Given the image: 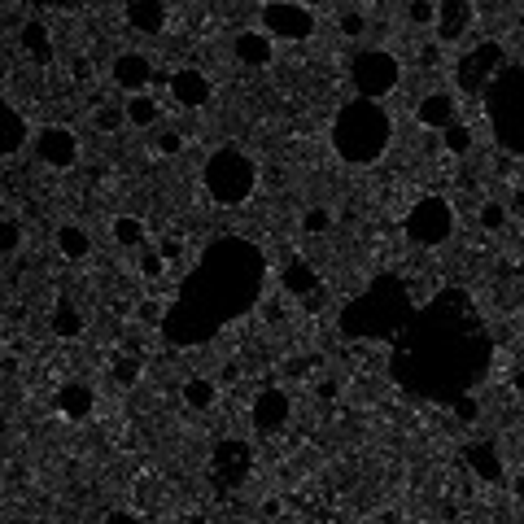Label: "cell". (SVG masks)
Segmentation results:
<instances>
[{"instance_id": "obj_22", "label": "cell", "mask_w": 524, "mask_h": 524, "mask_svg": "<svg viewBox=\"0 0 524 524\" xmlns=\"http://www.w3.org/2000/svg\"><path fill=\"white\" fill-rule=\"evenodd\" d=\"M18 44L27 49L31 62H40V66L53 62V35H49V27H44V22H27V27H22V35H18Z\"/></svg>"}, {"instance_id": "obj_2", "label": "cell", "mask_w": 524, "mask_h": 524, "mask_svg": "<svg viewBox=\"0 0 524 524\" xmlns=\"http://www.w3.org/2000/svg\"><path fill=\"white\" fill-rule=\"evenodd\" d=\"M262 280H267V258L254 241L245 236H214L201 249L197 267L184 276L175 289V302L166 306L162 337L166 345H206L228 324L245 319L262 297Z\"/></svg>"}, {"instance_id": "obj_25", "label": "cell", "mask_w": 524, "mask_h": 524, "mask_svg": "<svg viewBox=\"0 0 524 524\" xmlns=\"http://www.w3.org/2000/svg\"><path fill=\"white\" fill-rule=\"evenodd\" d=\"M53 332H57V337H66V341H75L79 332H83V315L75 311V302H70V297H57V306H53Z\"/></svg>"}, {"instance_id": "obj_26", "label": "cell", "mask_w": 524, "mask_h": 524, "mask_svg": "<svg viewBox=\"0 0 524 524\" xmlns=\"http://www.w3.org/2000/svg\"><path fill=\"white\" fill-rule=\"evenodd\" d=\"M57 249H62L70 262H83V258H88V249H92V241H88V232H83V228L66 223V228L57 232Z\"/></svg>"}, {"instance_id": "obj_9", "label": "cell", "mask_w": 524, "mask_h": 524, "mask_svg": "<svg viewBox=\"0 0 524 524\" xmlns=\"http://www.w3.org/2000/svg\"><path fill=\"white\" fill-rule=\"evenodd\" d=\"M507 66V57H503V44H494V40H481L472 53H463L459 62H455V83H459V92H468V97H485V88L498 79V70Z\"/></svg>"}, {"instance_id": "obj_37", "label": "cell", "mask_w": 524, "mask_h": 524, "mask_svg": "<svg viewBox=\"0 0 524 524\" xmlns=\"http://www.w3.org/2000/svg\"><path fill=\"white\" fill-rule=\"evenodd\" d=\"M450 411H455V420H463V424H472L476 415H481V402H476L472 393H468V398H459V402H455V407H450Z\"/></svg>"}, {"instance_id": "obj_34", "label": "cell", "mask_w": 524, "mask_h": 524, "mask_svg": "<svg viewBox=\"0 0 524 524\" xmlns=\"http://www.w3.org/2000/svg\"><path fill=\"white\" fill-rule=\"evenodd\" d=\"M302 228L311 232V236H319V232H328V228H332V214H328V210H319V206H315V210H306Z\"/></svg>"}, {"instance_id": "obj_27", "label": "cell", "mask_w": 524, "mask_h": 524, "mask_svg": "<svg viewBox=\"0 0 524 524\" xmlns=\"http://www.w3.org/2000/svg\"><path fill=\"white\" fill-rule=\"evenodd\" d=\"M184 402H188L193 411H210V407H214V380H206V376L184 380Z\"/></svg>"}, {"instance_id": "obj_8", "label": "cell", "mask_w": 524, "mask_h": 524, "mask_svg": "<svg viewBox=\"0 0 524 524\" xmlns=\"http://www.w3.org/2000/svg\"><path fill=\"white\" fill-rule=\"evenodd\" d=\"M450 232H455V210H450L446 197H420L407 210V236H411V245L437 249V245L450 241Z\"/></svg>"}, {"instance_id": "obj_38", "label": "cell", "mask_w": 524, "mask_h": 524, "mask_svg": "<svg viewBox=\"0 0 524 524\" xmlns=\"http://www.w3.org/2000/svg\"><path fill=\"white\" fill-rule=\"evenodd\" d=\"M123 118H127V110H114V105H105V110H97V127H101V131H118V127H123Z\"/></svg>"}, {"instance_id": "obj_5", "label": "cell", "mask_w": 524, "mask_h": 524, "mask_svg": "<svg viewBox=\"0 0 524 524\" xmlns=\"http://www.w3.org/2000/svg\"><path fill=\"white\" fill-rule=\"evenodd\" d=\"M485 118H490L494 140L507 153L524 158V66H503L498 79L485 88Z\"/></svg>"}, {"instance_id": "obj_20", "label": "cell", "mask_w": 524, "mask_h": 524, "mask_svg": "<svg viewBox=\"0 0 524 524\" xmlns=\"http://www.w3.org/2000/svg\"><path fill=\"white\" fill-rule=\"evenodd\" d=\"M232 53H236V62L241 66H267L271 62V35L241 31L236 35V44H232Z\"/></svg>"}, {"instance_id": "obj_28", "label": "cell", "mask_w": 524, "mask_h": 524, "mask_svg": "<svg viewBox=\"0 0 524 524\" xmlns=\"http://www.w3.org/2000/svg\"><path fill=\"white\" fill-rule=\"evenodd\" d=\"M127 123L131 127H153V123H158V101L145 97V92H140V97H131L127 101Z\"/></svg>"}, {"instance_id": "obj_3", "label": "cell", "mask_w": 524, "mask_h": 524, "mask_svg": "<svg viewBox=\"0 0 524 524\" xmlns=\"http://www.w3.org/2000/svg\"><path fill=\"white\" fill-rule=\"evenodd\" d=\"M415 311H420V306H415L407 280L385 271V276H376L354 302H345L337 328L345 341H398L402 332L411 328Z\"/></svg>"}, {"instance_id": "obj_45", "label": "cell", "mask_w": 524, "mask_h": 524, "mask_svg": "<svg viewBox=\"0 0 524 524\" xmlns=\"http://www.w3.org/2000/svg\"><path fill=\"white\" fill-rule=\"evenodd\" d=\"M516 393H520V398H524V367H520V372H516Z\"/></svg>"}, {"instance_id": "obj_16", "label": "cell", "mask_w": 524, "mask_h": 524, "mask_svg": "<svg viewBox=\"0 0 524 524\" xmlns=\"http://www.w3.org/2000/svg\"><path fill=\"white\" fill-rule=\"evenodd\" d=\"M149 79H153V62L145 53H123L114 62V83L123 92H136V97H140V88H145Z\"/></svg>"}, {"instance_id": "obj_12", "label": "cell", "mask_w": 524, "mask_h": 524, "mask_svg": "<svg viewBox=\"0 0 524 524\" xmlns=\"http://www.w3.org/2000/svg\"><path fill=\"white\" fill-rule=\"evenodd\" d=\"M35 153H40L44 166H57V171H66V166L79 162V140L70 127H44L40 136H35Z\"/></svg>"}, {"instance_id": "obj_21", "label": "cell", "mask_w": 524, "mask_h": 524, "mask_svg": "<svg viewBox=\"0 0 524 524\" xmlns=\"http://www.w3.org/2000/svg\"><path fill=\"white\" fill-rule=\"evenodd\" d=\"M280 284H284V293H293V297H311L319 289V271L306 258H293L289 267H284Z\"/></svg>"}, {"instance_id": "obj_30", "label": "cell", "mask_w": 524, "mask_h": 524, "mask_svg": "<svg viewBox=\"0 0 524 524\" xmlns=\"http://www.w3.org/2000/svg\"><path fill=\"white\" fill-rule=\"evenodd\" d=\"M446 149H450V153H455V158H463V153H468V149H472V131L455 123V127H450V131H446Z\"/></svg>"}, {"instance_id": "obj_13", "label": "cell", "mask_w": 524, "mask_h": 524, "mask_svg": "<svg viewBox=\"0 0 524 524\" xmlns=\"http://www.w3.org/2000/svg\"><path fill=\"white\" fill-rule=\"evenodd\" d=\"M293 415V402L284 389H262L254 398V433L258 437H276L284 424H289Z\"/></svg>"}, {"instance_id": "obj_23", "label": "cell", "mask_w": 524, "mask_h": 524, "mask_svg": "<svg viewBox=\"0 0 524 524\" xmlns=\"http://www.w3.org/2000/svg\"><path fill=\"white\" fill-rule=\"evenodd\" d=\"M92 389L88 385H62L57 389V411L66 415V420H88L92 415Z\"/></svg>"}, {"instance_id": "obj_44", "label": "cell", "mask_w": 524, "mask_h": 524, "mask_svg": "<svg viewBox=\"0 0 524 524\" xmlns=\"http://www.w3.org/2000/svg\"><path fill=\"white\" fill-rule=\"evenodd\" d=\"M420 62H424V66H433V62H437V44H428V49L420 53Z\"/></svg>"}, {"instance_id": "obj_10", "label": "cell", "mask_w": 524, "mask_h": 524, "mask_svg": "<svg viewBox=\"0 0 524 524\" xmlns=\"http://www.w3.org/2000/svg\"><path fill=\"white\" fill-rule=\"evenodd\" d=\"M249 472H254V446L241 442V437H228V442L214 446L210 455V485L219 494H232L241 490L249 481Z\"/></svg>"}, {"instance_id": "obj_35", "label": "cell", "mask_w": 524, "mask_h": 524, "mask_svg": "<svg viewBox=\"0 0 524 524\" xmlns=\"http://www.w3.org/2000/svg\"><path fill=\"white\" fill-rule=\"evenodd\" d=\"M407 18L415 22V27H428V22H437V5H428V0H415V5L407 9Z\"/></svg>"}, {"instance_id": "obj_46", "label": "cell", "mask_w": 524, "mask_h": 524, "mask_svg": "<svg viewBox=\"0 0 524 524\" xmlns=\"http://www.w3.org/2000/svg\"><path fill=\"white\" fill-rule=\"evenodd\" d=\"M516 210H524V184L516 188Z\"/></svg>"}, {"instance_id": "obj_4", "label": "cell", "mask_w": 524, "mask_h": 524, "mask_svg": "<svg viewBox=\"0 0 524 524\" xmlns=\"http://www.w3.org/2000/svg\"><path fill=\"white\" fill-rule=\"evenodd\" d=\"M393 140V123L380 101L354 97L350 105H341V114L332 118V149L341 162L350 166H372Z\"/></svg>"}, {"instance_id": "obj_36", "label": "cell", "mask_w": 524, "mask_h": 524, "mask_svg": "<svg viewBox=\"0 0 524 524\" xmlns=\"http://www.w3.org/2000/svg\"><path fill=\"white\" fill-rule=\"evenodd\" d=\"M114 380H118V385H136V380H140V363L136 359H118L114 363Z\"/></svg>"}, {"instance_id": "obj_6", "label": "cell", "mask_w": 524, "mask_h": 524, "mask_svg": "<svg viewBox=\"0 0 524 524\" xmlns=\"http://www.w3.org/2000/svg\"><path fill=\"white\" fill-rule=\"evenodd\" d=\"M201 184H206V193L219 206H245L258 188V166L241 149H219V153H210L206 171H201Z\"/></svg>"}, {"instance_id": "obj_43", "label": "cell", "mask_w": 524, "mask_h": 524, "mask_svg": "<svg viewBox=\"0 0 524 524\" xmlns=\"http://www.w3.org/2000/svg\"><path fill=\"white\" fill-rule=\"evenodd\" d=\"M105 524H140V520L131 516V511H110V516H105Z\"/></svg>"}, {"instance_id": "obj_31", "label": "cell", "mask_w": 524, "mask_h": 524, "mask_svg": "<svg viewBox=\"0 0 524 524\" xmlns=\"http://www.w3.org/2000/svg\"><path fill=\"white\" fill-rule=\"evenodd\" d=\"M180 149H184V136H180V131H162V136L153 140V153H162V158H175Z\"/></svg>"}, {"instance_id": "obj_24", "label": "cell", "mask_w": 524, "mask_h": 524, "mask_svg": "<svg viewBox=\"0 0 524 524\" xmlns=\"http://www.w3.org/2000/svg\"><path fill=\"white\" fill-rule=\"evenodd\" d=\"M27 140H31L27 118L18 114V105H5V158H14L18 149H27Z\"/></svg>"}, {"instance_id": "obj_41", "label": "cell", "mask_w": 524, "mask_h": 524, "mask_svg": "<svg viewBox=\"0 0 524 524\" xmlns=\"http://www.w3.org/2000/svg\"><path fill=\"white\" fill-rule=\"evenodd\" d=\"M140 319H145V324H158V328H162L166 306H158V302H140Z\"/></svg>"}, {"instance_id": "obj_1", "label": "cell", "mask_w": 524, "mask_h": 524, "mask_svg": "<svg viewBox=\"0 0 524 524\" xmlns=\"http://www.w3.org/2000/svg\"><path fill=\"white\" fill-rule=\"evenodd\" d=\"M494 363V337L463 289H442L415 311L411 328L393 341L389 376L411 398L455 407L481 385Z\"/></svg>"}, {"instance_id": "obj_17", "label": "cell", "mask_w": 524, "mask_h": 524, "mask_svg": "<svg viewBox=\"0 0 524 524\" xmlns=\"http://www.w3.org/2000/svg\"><path fill=\"white\" fill-rule=\"evenodd\" d=\"M415 114H420V123L428 131H450L455 127V97H450V92H428Z\"/></svg>"}, {"instance_id": "obj_32", "label": "cell", "mask_w": 524, "mask_h": 524, "mask_svg": "<svg viewBox=\"0 0 524 524\" xmlns=\"http://www.w3.org/2000/svg\"><path fill=\"white\" fill-rule=\"evenodd\" d=\"M18 241H22L18 223H14V219H5V223H0V254H5V258H14V249H18Z\"/></svg>"}, {"instance_id": "obj_39", "label": "cell", "mask_w": 524, "mask_h": 524, "mask_svg": "<svg viewBox=\"0 0 524 524\" xmlns=\"http://www.w3.org/2000/svg\"><path fill=\"white\" fill-rule=\"evenodd\" d=\"M363 27H367V18L359 14V9H350V14H341V31H345V35H363Z\"/></svg>"}, {"instance_id": "obj_18", "label": "cell", "mask_w": 524, "mask_h": 524, "mask_svg": "<svg viewBox=\"0 0 524 524\" xmlns=\"http://www.w3.org/2000/svg\"><path fill=\"white\" fill-rule=\"evenodd\" d=\"M127 27H136L140 35H158L166 27V5L162 0H131V5L123 9Z\"/></svg>"}, {"instance_id": "obj_33", "label": "cell", "mask_w": 524, "mask_h": 524, "mask_svg": "<svg viewBox=\"0 0 524 524\" xmlns=\"http://www.w3.org/2000/svg\"><path fill=\"white\" fill-rule=\"evenodd\" d=\"M503 223H507L503 206H498V201H485V206H481V228H485V232H498Z\"/></svg>"}, {"instance_id": "obj_40", "label": "cell", "mask_w": 524, "mask_h": 524, "mask_svg": "<svg viewBox=\"0 0 524 524\" xmlns=\"http://www.w3.org/2000/svg\"><path fill=\"white\" fill-rule=\"evenodd\" d=\"M140 271H145L149 280H158L162 271H166V258L162 254H145V258H140Z\"/></svg>"}, {"instance_id": "obj_7", "label": "cell", "mask_w": 524, "mask_h": 524, "mask_svg": "<svg viewBox=\"0 0 524 524\" xmlns=\"http://www.w3.org/2000/svg\"><path fill=\"white\" fill-rule=\"evenodd\" d=\"M398 57L385 53V49H363L359 57L350 62V79H354V92H359L363 101H380L389 97L393 88H398Z\"/></svg>"}, {"instance_id": "obj_14", "label": "cell", "mask_w": 524, "mask_h": 524, "mask_svg": "<svg viewBox=\"0 0 524 524\" xmlns=\"http://www.w3.org/2000/svg\"><path fill=\"white\" fill-rule=\"evenodd\" d=\"M171 97H175V105H184V110H201V105L210 101V79L193 66L175 70L171 75Z\"/></svg>"}, {"instance_id": "obj_19", "label": "cell", "mask_w": 524, "mask_h": 524, "mask_svg": "<svg viewBox=\"0 0 524 524\" xmlns=\"http://www.w3.org/2000/svg\"><path fill=\"white\" fill-rule=\"evenodd\" d=\"M463 459H468V468L481 476V481H503V459H498V446L494 442H472L463 450Z\"/></svg>"}, {"instance_id": "obj_15", "label": "cell", "mask_w": 524, "mask_h": 524, "mask_svg": "<svg viewBox=\"0 0 524 524\" xmlns=\"http://www.w3.org/2000/svg\"><path fill=\"white\" fill-rule=\"evenodd\" d=\"M472 18H476V9L468 0H442L437 5V40H459L472 27Z\"/></svg>"}, {"instance_id": "obj_29", "label": "cell", "mask_w": 524, "mask_h": 524, "mask_svg": "<svg viewBox=\"0 0 524 524\" xmlns=\"http://www.w3.org/2000/svg\"><path fill=\"white\" fill-rule=\"evenodd\" d=\"M114 241L118 245H140V241H145V223L131 219V214H123V219L114 223Z\"/></svg>"}, {"instance_id": "obj_11", "label": "cell", "mask_w": 524, "mask_h": 524, "mask_svg": "<svg viewBox=\"0 0 524 524\" xmlns=\"http://www.w3.org/2000/svg\"><path fill=\"white\" fill-rule=\"evenodd\" d=\"M262 31L271 40H289V44H302L315 35V9L306 5H267L262 9Z\"/></svg>"}, {"instance_id": "obj_42", "label": "cell", "mask_w": 524, "mask_h": 524, "mask_svg": "<svg viewBox=\"0 0 524 524\" xmlns=\"http://www.w3.org/2000/svg\"><path fill=\"white\" fill-rule=\"evenodd\" d=\"M158 254H162L166 262H175V258H180V254H184V249H180V241H175V236H166V241L158 245Z\"/></svg>"}]
</instances>
